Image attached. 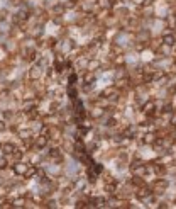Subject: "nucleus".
Listing matches in <instances>:
<instances>
[{
	"label": "nucleus",
	"mask_w": 176,
	"mask_h": 209,
	"mask_svg": "<svg viewBox=\"0 0 176 209\" xmlns=\"http://www.w3.org/2000/svg\"><path fill=\"white\" fill-rule=\"evenodd\" d=\"M41 73H42V68H41V65H34V66L31 68V72H29V75H31V78H32V80L39 78V76H41Z\"/></svg>",
	"instance_id": "nucleus-3"
},
{
	"label": "nucleus",
	"mask_w": 176,
	"mask_h": 209,
	"mask_svg": "<svg viewBox=\"0 0 176 209\" xmlns=\"http://www.w3.org/2000/svg\"><path fill=\"white\" fill-rule=\"evenodd\" d=\"M46 145H48V138H46V136H39V138L36 139V143H34L36 148H44Z\"/></svg>",
	"instance_id": "nucleus-4"
},
{
	"label": "nucleus",
	"mask_w": 176,
	"mask_h": 209,
	"mask_svg": "<svg viewBox=\"0 0 176 209\" xmlns=\"http://www.w3.org/2000/svg\"><path fill=\"white\" fill-rule=\"evenodd\" d=\"M27 168H29V165L24 163V162H14V165H12V172L15 175H26Z\"/></svg>",
	"instance_id": "nucleus-2"
},
{
	"label": "nucleus",
	"mask_w": 176,
	"mask_h": 209,
	"mask_svg": "<svg viewBox=\"0 0 176 209\" xmlns=\"http://www.w3.org/2000/svg\"><path fill=\"white\" fill-rule=\"evenodd\" d=\"M7 167H9V160H7V155H2V156H0V172L7 170Z\"/></svg>",
	"instance_id": "nucleus-5"
},
{
	"label": "nucleus",
	"mask_w": 176,
	"mask_h": 209,
	"mask_svg": "<svg viewBox=\"0 0 176 209\" xmlns=\"http://www.w3.org/2000/svg\"><path fill=\"white\" fill-rule=\"evenodd\" d=\"M163 41H164L166 44H173V43H175V38H173L171 34H168V36H164V39H163Z\"/></svg>",
	"instance_id": "nucleus-6"
},
{
	"label": "nucleus",
	"mask_w": 176,
	"mask_h": 209,
	"mask_svg": "<svg viewBox=\"0 0 176 209\" xmlns=\"http://www.w3.org/2000/svg\"><path fill=\"white\" fill-rule=\"evenodd\" d=\"M15 150H17V146H15L12 141H3V143L0 145V152H2V155H7V156H10Z\"/></svg>",
	"instance_id": "nucleus-1"
}]
</instances>
